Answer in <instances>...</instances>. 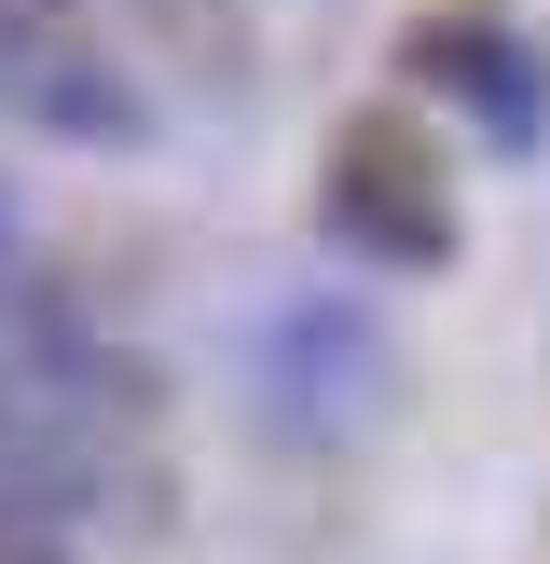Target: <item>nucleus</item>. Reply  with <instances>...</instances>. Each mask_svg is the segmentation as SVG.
<instances>
[{
	"mask_svg": "<svg viewBox=\"0 0 550 564\" xmlns=\"http://www.w3.org/2000/svg\"><path fill=\"white\" fill-rule=\"evenodd\" d=\"M165 496L179 482H165L138 358L69 290L14 275L0 290V538L110 564L138 523H165Z\"/></svg>",
	"mask_w": 550,
	"mask_h": 564,
	"instance_id": "1",
	"label": "nucleus"
},
{
	"mask_svg": "<svg viewBox=\"0 0 550 564\" xmlns=\"http://www.w3.org/2000/svg\"><path fill=\"white\" fill-rule=\"evenodd\" d=\"M0 564H97V551H28V538H0Z\"/></svg>",
	"mask_w": 550,
	"mask_h": 564,
	"instance_id": "7",
	"label": "nucleus"
},
{
	"mask_svg": "<svg viewBox=\"0 0 550 564\" xmlns=\"http://www.w3.org/2000/svg\"><path fill=\"white\" fill-rule=\"evenodd\" d=\"M262 400H275V427L344 441L358 413H385V330L358 303H289L262 330Z\"/></svg>",
	"mask_w": 550,
	"mask_h": 564,
	"instance_id": "3",
	"label": "nucleus"
},
{
	"mask_svg": "<svg viewBox=\"0 0 550 564\" xmlns=\"http://www.w3.org/2000/svg\"><path fill=\"white\" fill-rule=\"evenodd\" d=\"M413 83H440V110H468L495 152L550 138V55L522 28H495V14H427L413 28Z\"/></svg>",
	"mask_w": 550,
	"mask_h": 564,
	"instance_id": "4",
	"label": "nucleus"
},
{
	"mask_svg": "<svg viewBox=\"0 0 550 564\" xmlns=\"http://www.w3.org/2000/svg\"><path fill=\"white\" fill-rule=\"evenodd\" d=\"M0 110H28V124H55V138H138L124 69H110L69 14H0Z\"/></svg>",
	"mask_w": 550,
	"mask_h": 564,
	"instance_id": "5",
	"label": "nucleus"
},
{
	"mask_svg": "<svg viewBox=\"0 0 550 564\" xmlns=\"http://www.w3.org/2000/svg\"><path fill=\"white\" fill-rule=\"evenodd\" d=\"M0 14H69V0H0Z\"/></svg>",
	"mask_w": 550,
	"mask_h": 564,
	"instance_id": "8",
	"label": "nucleus"
},
{
	"mask_svg": "<svg viewBox=\"0 0 550 564\" xmlns=\"http://www.w3.org/2000/svg\"><path fill=\"white\" fill-rule=\"evenodd\" d=\"M28 275V235H14V193H0V290Z\"/></svg>",
	"mask_w": 550,
	"mask_h": 564,
	"instance_id": "6",
	"label": "nucleus"
},
{
	"mask_svg": "<svg viewBox=\"0 0 550 564\" xmlns=\"http://www.w3.org/2000/svg\"><path fill=\"white\" fill-rule=\"evenodd\" d=\"M330 235L358 262H385V275H440L454 262V180H440V152L399 110H358L330 138Z\"/></svg>",
	"mask_w": 550,
	"mask_h": 564,
	"instance_id": "2",
	"label": "nucleus"
}]
</instances>
